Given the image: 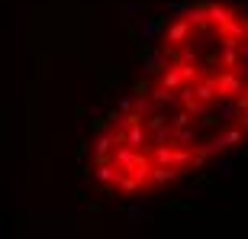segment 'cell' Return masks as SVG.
Returning <instances> with one entry per match:
<instances>
[{
  "mask_svg": "<svg viewBox=\"0 0 248 239\" xmlns=\"http://www.w3.org/2000/svg\"><path fill=\"white\" fill-rule=\"evenodd\" d=\"M248 142V7L190 0L158 26L126 97L97 126L87 175L113 197L158 194Z\"/></svg>",
  "mask_w": 248,
  "mask_h": 239,
  "instance_id": "6da1fadb",
  "label": "cell"
}]
</instances>
